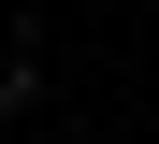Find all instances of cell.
Wrapping results in <instances>:
<instances>
[{
    "mask_svg": "<svg viewBox=\"0 0 159 144\" xmlns=\"http://www.w3.org/2000/svg\"><path fill=\"white\" fill-rule=\"evenodd\" d=\"M43 101V43H0V115H29Z\"/></svg>",
    "mask_w": 159,
    "mask_h": 144,
    "instance_id": "obj_1",
    "label": "cell"
}]
</instances>
